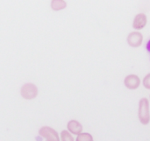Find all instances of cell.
Segmentation results:
<instances>
[{"instance_id": "obj_1", "label": "cell", "mask_w": 150, "mask_h": 141, "mask_svg": "<svg viewBox=\"0 0 150 141\" xmlns=\"http://www.w3.org/2000/svg\"><path fill=\"white\" fill-rule=\"evenodd\" d=\"M138 118L142 125H147L150 122L149 100L146 97H142L139 102Z\"/></svg>"}, {"instance_id": "obj_2", "label": "cell", "mask_w": 150, "mask_h": 141, "mask_svg": "<svg viewBox=\"0 0 150 141\" xmlns=\"http://www.w3.org/2000/svg\"><path fill=\"white\" fill-rule=\"evenodd\" d=\"M20 94L23 98L27 100L34 99L38 95V89L33 83H25L20 89Z\"/></svg>"}, {"instance_id": "obj_3", "label": "cell", "mask_w": 150, "mask_h": 141, "mask_svg": "<svg viewBox=\"0 0 150 141\" xmlns=\"http://www.w3.org/2000/svg\"><path fill=\"white\" fill-rule=\"evenodd\" d=\"M39 134L47 141H60L59 135L55 130L49 126H43L39 130Z\"/></svg>"}, {"instance_id": "obj_4", "label": "cell", "mask_w": 150, "mask_h": 141, "mask_svg": "<svg viewBox=\"0 0 150 141\" xmlns=\"http://www.w3.org/2000/svg\"><path fill=\"white\" fill-rule=\"evenodd\" d=\"M127 44L132 47H139L143 42V35L138 31L132 32L128 34L127 38Z\"/></svg>"}, {"instance_id": "obj_5", "label": "cell", "mask_w": 150, "mask_h": 141, "mask_svg": "<svg viewBox=\"0 0 150 141\" xmlns=\"http://www.w3.org/2000/svg\"><path fill=\"white\" fill-rule=\"evenodd\" d=\"M141 79L137 75L132 74V75H128L125 77L124 79V85L126 86V88H127L128 90H136L140 87L141 85Z\"/></svg>"}, {"instance_id": "obj_6", "label": "cell", "mask_w": 150, "mask_h": 141, "mask_svg": "<svg viewBox=\"0 0 150 141\" xmlns=\"http://www.w3.org/2000/svg\"><path fill=\"white\" fill-rule=\"evenodd\" d=\"M148 23V17L145 13H138L135 15L133 21V27L134 30L143 29Z\"/></svg>"}, {"instance_id": "obj_7", "label": "cell", "mask_w": 150, "mask_h": 141, "mask_svg": "<svg viewBox=\"0 0 150 141\" xmlns=\"http://www.w3.org/2000/svg\"><path fill=\"white\" fill-rule=\"evenodd\" d=\"M67 128L68 131L74 135L78 136L83 133V125L77 120H70L67 125Z\"/></svg>"}, {"instance_id": "obj_8", "label": "cell", "mask_w": 150, "mask_h": 141, "mask_svg": "<svg viewBox=\"0 0 150 141\" xmlns=\"http://www.w3.org/2000/svg\"><path fill=\"white\" fill-rule=\"evenodd\" d=\"M67 6V3L63 0H53L51 3V7L54 11H60Z\"/></svg>"}, {"instance_id": "obj_9", "label": "cell", "mask_w": 150, "mask_h": 141, "mask_svg": "<svg viewBox=\"0 0 150 141\" xmlns=\"http://www.w3.org/2000/svg\"><path fill=\"white\" fill-rule=\"evenodd\" d=\"M76 141H94L93 137L91 133H82L76 137Z\"/></svg>"}, {"instance_id": "obj_10", "label": "cell", "mask_w": 150, "mask_h": 141, "mask_svg": "<svg viewBox=\"0 0 150 141\" xmlns=\"http://www.w3.org/2000/svg\"><path fill=\"white\" fill-rule=\"evenodd\" d=\"M61 141H75V140L69 131L63 130L61 133Z\"/></svg>"}, {"instance_id": "obj_11", "label": "cell", "mask_w": 150, "mask_h": 141, "mask_svg": "<svg viewBox=\"0 0 150 141\" xmlns=\"http://www.w3.org/2000/svg\"><path fill=\"white\" fill-rule=\"evenodd\" d=\"M143 86L147 89V90H150V73L145 75V77L143 78Z\"/></svg>"}, {"instance_id": "obj_12", "label": "cell", "mask_w": 150, "mask_h": 141, "mask_svg": "<svg viewBox=\"0 0 150 141\" xmlns=\"http://www.w3.org/2000/svg\"><path fill=\"white\" fill-rule=\"evenodd\" d=\"M146 49H147V51L149 52L150 54V39L147 42V45H146Z\"/></svg>"}]
</instances>
